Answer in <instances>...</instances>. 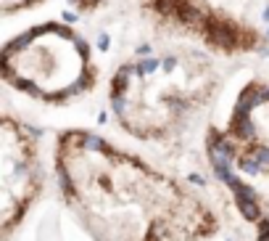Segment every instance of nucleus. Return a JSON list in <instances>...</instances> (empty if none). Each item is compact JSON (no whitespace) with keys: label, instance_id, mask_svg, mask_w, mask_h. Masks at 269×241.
Masks as SVG:
<instances>
[{"label":"nucleus","instance_id":"nucleus-1","mask_svg":"<svg viewBox=\"0 0 269 241\" xmlns=\"http://www.w3.org/2000/svg\"><path fill=\"white\" fill-rule=\"evenodd\" d=\"M56 178L98 241H195L216 231L193 191L87 130L58 138Z\"/></svg>","mask_w":269,"mask_h":241},{"label":"nucleus","instance_id":"nucleus-2","mask_svg":"<svg viewBox=\"0 0 269 241\" xmlns=\"http://www.w3.org/2000/svg\"><path fill=\"white\" fill-rule=\"evenodd\" d=\"M219 90L214 56L172 42L124 61L111 77V112L142 141L172 138L193 122Z\"/></svg>","mask_w":269,"mask_h":241},{"label":"nucleus","instance_id":"nucleus-3","mask_svg":"<svg viewBox=\"0 0 269 241\" xmlns=\"http://www.w3.org/2000/svg\"><path fill=\"white\" fill-rule=\"evenodd\" d=\"M87 40L63 21L29 24L3 45L6 85L40 101H69L95 85Z\"/></svg>","mask_w":269,"mask_h":241},{"label":"nucleus","instance_id":"nucleus-4","mask_svg":"<svg viewBox=\"0 0 269 241\" xmlns=\"http://www.w3.org/2000/svg\"><path fill=\"white\" fill-rule=\"evenodd\" d=\"M137 8L156 32L211 56H248L264 45L261 29L219 0H137Z\"/></svg>","mask_w":269,"mask_h":241},{"label":"nucleus","instance_id":"nucleus-5","mask_svg":"<svg viewBox=\"0 0 269 241\" xmlns=\"http://www.w3.org/2000/svg\"><path fill=\"white\" fill-rule=\"evenodd\" d=\"M37 130L24 127L13 117L3 119V231L11 233L29 202L42 186L35 151Z\"/></svg>","mask_w":269,"mask_h":241},{"label":"nucleus","instance_id":"nucleus-6","mask_svg":"<svg viewBox=\"0 0 269 241\" xmlns=\"http://www.w3.org/2000/svg\"><path fill=\"white\" fill-rule=\"evenodd\" d=\"M40 3H45V0H0L6 19L16 16V13H27V11H32V8H37Z\"/></svg>","mask_w":269,"mask_h":241}]
</instances>
